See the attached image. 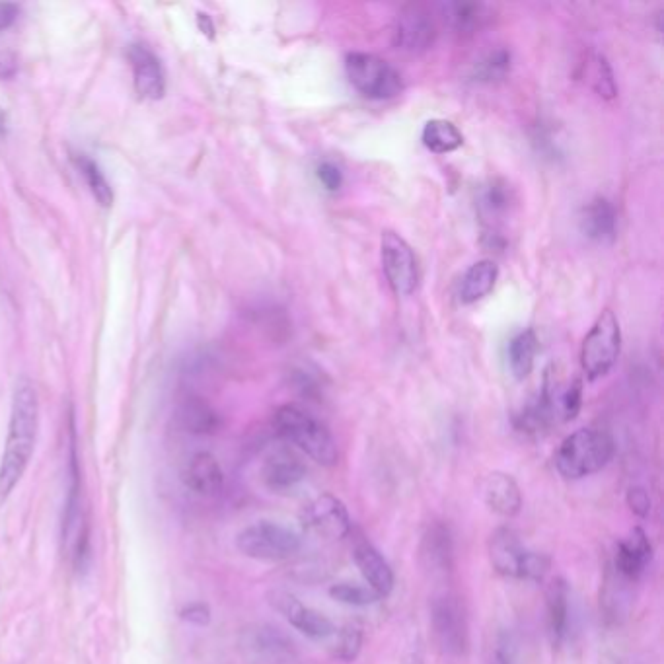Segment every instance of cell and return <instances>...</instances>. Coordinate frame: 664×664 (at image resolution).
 <instances>
[{
  "label": "cell",
  "instance_id": "18",
  "mask_svg": "<svg viewBox=\"0 0 664 664\" xmlns=\"http://www.w3.org/2000/svg\"><path fill=\"white\" fill-rule=\"evenodd\" d=\"M651 559L653 546L649 536L641 528H633L628 538L618 544L612 569L628 583H635L647 571Z\"/></svg>",
  "mask_w": 664,
  "mask_h": 664
},
{
  "label": "cell",
  "instance_id": "39",
  "mask_svg": "<svg viewBox=\"0 0 664 664\" xmlns=\"http://www.w3.org/2000/svg\"><path fill=\"white\" fill-rule=\"evenodd\" d=\"M489 664H511V657L507 655V651H505L503 647H499V649L495 651V655H493V659H491V663Z\"/></svg>",
  "mask_w": 664,
  "mask_h": 664
},
{
  "label": "cell",
  "instance_id": "11",
  "mask_svg": "<svg viewBox=\"0 0 664 664\" xmlns=\"http://www.w3.org/2000/svg\"><path fill=\"white\" fill-rule=\"evenodd\" d=\"M302 526L328 540H341L351 534L353 524L345 503L332 493H322L302 507Z\"/></svg>",
  "mask_w": 664,
  "mask_h": 664
},
{
  "label": "cell",
  "instance_id": "26",
  "mask_svg": "<svg viewBox=\"0 0 664 664\" xmlns=\"http://www.w3.org/2000/svg\"><path fill=\"white\" fill-rule=\"evenodd\" d=\"M421 141L435 154H448L464 145V135L452 121L431 119L423 127Z\"/></svg>",
  "mask_w": 664,
  "mask_h": 664
},
{
  "label": "cell",
  "instance_id": "30",
  "mask_svg": "<svg viewBox=\"0 0 664 664\" xmlns=\"http://www.w3.org/2000/svg\"><path fill=\"white\" fill-rule=\"evenodd\" d=\"M585 76H587V80H589L592 88L602 98L612 100L618 94L614 73H612V67L608 65L606 57H602V55H592V57H589V61L585 63Z\"/></svg>",
  "mask_w": 664,
  "mask_h": 664
},
{
  "label": "cell",
  "instance_id": "38",
  "mask_svg": "<svg viewBox=\"0 0 664 664\" xmlns=\"http://www.w3.org/2000/svg\"><path fill=\"white\" fill-rule=\"evenodd\" d=\"M16 71V63L10 55L0 53V76H12Z\"/></svg>",
  "mask_w": 664,
  "mask_h": 664
},
{
  "label": "cell",
  "instance_id": "20",
  "mask_svg": "<svg viewBox=\"0 0 664 664\" xmlns=\"http://www.w3.org/2000/svg\"><path fill=\"white\" fill-rule=\"evenodd\" d=\"M306 464L293 454L291 450H277L273 452L261 470V478L263 483L277 493L289 491L296 487L300 481L306 478Z\"/></svg>",
  "mask_w": 664,
  "mask_h": 664
},
{
  "label": "cell",
  "instance_id": "21",
  "mask_svg": "<svg viewBox=\"0 0 664 664\" xmlns=\"http://www.w3.org/2000/svg\"><path fill=\"white\" fill-rule=\"evenodd\" d=\"M184 481L193 493L201 497L219 495L224 487L219 460L211 452H197L185 466Z\"/></svg>",
  "mask_w": 664,
  "mask_h": 664
},
{
  "label": "cell",
  "instance_id": "32",
  "mask_svg": "<svg viewBox=\"0 0 664 664\" xmlns=\"http://www.w3.org/2000/svg\"><path fill=\"white\" fill-rule=\"evenodd\" d=\"M337 643L333 649V657L343 663H351L359 657L363 647V629L357 624H347L345 628L335 631Z\"/></svg>",
  "mask_w": 664,
  "mask_h": 664
},
{
  "label": "cell",
  "instance_id": "1",
  "mask_svg": "<svg viewBox=\"0 0 664 664\" xmlns=\"http://www.w3.org/2000/svg\"><path fill=\"white\" fill-rule=\"evenodd\" d=\"M37 427L39 400L36 388L30 380L22 378L14 390L8 435L0 460V505L10 497L30 466L36 448Z\"/></svg>",
  "mask_w": 664,
  "mask_h": 664
},
{
  "label": "cell",
  "instance_id": "12",
  "mask_svg": "<svg viewBox=\"0 0 664 664\" xmlns=\"http://www.w3.org/2000/svg\"><path fill=\"white\" fill-rule=\"evenodd\" d=\"M437 26L433 16L423 6H407L394 24V45L407 53H423L433 47Z\"/></svg>",
  "mask_w": 664,
  "mask_h": 664
},
{
  "label": "cell",
  "instance_id": "9",
  "mask_svg": "<svg viewBox=\"0 0 664 664\" xmlns=\"http://www.w3.org/2000/svg\"><path fill=\"white\" fill-rule=\"evenodd\" d=\"M431 626L446 657L458 659L468 649V620L454 594H441L431 604Z\"/></svg>",
  "mask_w": 664,
  "mask_h": 664
},
{
  "label": "cell",
  "instance_id": "13",
  "mask_svg": "<svg viewBox=\"0 0 664 664\" xmlns=\"http://www.w3.org/2000/svg\"><path fill=\"white\" fill-rule=\"evenodd\" d=\"M273 606L289 620L293 628L298 629L310 639H326L335 635V626L332 620L326 618L322 612L304 606L296 596L289 592H275L273 594Z\"/></svg>",
  "mask_w": 664,
  "mask_h": 664
},
{
  "label": "cell",
  "instance_id": "6",
  "mask_svg": "<svg viewBox=\"0 0 664 664\" xmlns=\"http://www.w3.org/2000/svg\"><path fill=\"white\" fill-rule=\"evenodd\" d=\"M345 73L353 88L370 100H392L404 90L402 74L372 53H349Z\"/></svg>",
  "mask_w": 664,
  "mask_h": 664
},
{
  "label": "cell",
  "instance_id": "29",
  "mask_svg": "<svg viewBox=\"0 0 664 664\" xmlns=\"http://www.w3.org/2000/svg\"><path fill=\"white\" fill-rule=\"evenodd\" d=\"M76 162V168L78 172L82 174V178L86 180V184L90 187L92 195L96 197V201L102 205V207H111L113 203V191H111V185L104 172L100 170V166L86 154H78L74 158Z\"/></svg>",
  "mask_w": 664,
  "mask_h": 664
},
{
  "label": "cell",
  "instance_id": "33",
  "mask_svg": "<svg viewBox=\"0 0 664 664\" xmlns=\"http://www.w3.org/2000/svg\"><path fill=\"white\" fill-rule=\"evenodd\" d=\"M330 596L341 604L355 606V608H365V606L374 604L376 600H380L374 592L370 591L369 587H361V585H353V583L333 585L330 589Z\"/></svg>",
  "mask_w": 664,
  "mask_h": 664
},
{
  "label": "cell",
  "instance_id": "37",
  "mask_svg": "<svg viewBox=\"0 0 664 664\" xmlns=\"http://www.w3.org/2000/svg\"><path fill=\"white\" fill-rule=\"evenodd\" d=\"M16 18H18V6L10 2H0V32L12 26Z\"/></svg>",
  "mask_w": 664,
  "mask_h": 664
},
{
  "label": "cell",
  "instance_id": "24",
  "mask_svg": "<svg viewBox=\"0 0 664 664\" xmlns=\"http://www.w3.org/2000/svg\"><path fill=\"white\" fill-rule=\"evenodd\" d=\"M444 22L458 36H474L489 22L491 12L481 2H450L443 6Z\"/></svg>",
  "mask_w": 664,
  "mask_h": 664
},
{
  "label": "cell",
  "instance_id": "36",
  "mask_svg": "<svg viewBox=\"0 0 664 664\" xmlns=\"http://www.w3.org/2000/svg\"><path fill=\"white\" fill-rule=\"evenodd\" d=\"M182 620L195 624V626H207L211 622V610L207 604H189L182 610Z\"/></svg>",
  "mask_w": 664,
  "mask_h": 664
},
{
  "label": "cell",
  "instance_id": "4",
  "mask_svg": "<svg viewBox=\"0 0 664 664\" xmlns=\"http://www.w3.org/2000/svg\"><path fill=\"white\" fill-rule=\"evenodd\" d=\"M495 573L518 581H542L550 571V557L530 552L511 528H497L487 544Z\"/></svg>",
  "mask_w": 664,
  "mask_h": 664
},
{
  "label": "cell",
  "instance_id": "16",
  "mask_svg": "<svg viewBox=\"0 0 664 664\" xmlns=\"http://www.w3.org/2000/svg\"><path fill=\"white\" fill-rule=\"evenodd\" d=\"M353 559L365 577L370 591L374 592L378 598H386L390 592L394 591V571L390 563L384 559L374 544L367 538H357L353 544Z\"/></svg>",
  "mask_w": 664,
  "mask_h": 664
},
{
  "label": "cell",
  "instance_id": "7",
  "mask_svg": "<svg viewBox=\"0 0 664 664\" xmlns=\"http://www.w3.org/2000/svg\"><path fill=\"white\" fill-rule=\"evenodd\" d=\"M236 548L240 554L259 561H285L298 554L300 538L283 524L259 520L236 536Z\"/></svg>",
  "mask_w": 664,
  "mask_h": 664
},
{
  "label": "cell",
  "instance_id": "19",
  "mask_svg": "<svg viewBox=\"0 0 664 664\" xmlns=\"http://www.w3.org/2000/svg\"><path fill=\"white\" fill-rule=\"evenodd\" d=\"M579 224L581 232L594 244H612L618 234V211L612 201L596 197L583 207Z\"/></svg>",
  "mask_w": 664,
  "mask_h": 664
},
{
  "label": "cell",
  "instance_id": "27",
  "mask_svg": "<svg viewBox=\"0 0 664 664\" xmlns=\"http://www.w3.org/2000/svg\"><path fill=\"white\" fill-rule=\"evenodd\" d=\"M509 365H511V372L515 374L518 380H524L526 376H530V372L534 369V361H536V353H538V337L532 330H524V332L517 333L511 341H509Z\"/></svg>",
  "mask_w": 664,
  "mask_h": 664
},
{
  "label": "cell",
  "instance_id": "31",
  "mask_svg": "<svg viewBox=\"0 0 664 664\" xmlns=\"http://www.w3.org/2000/svg\"><path fill=\"white\" fill-rule=\"evenodd\" d=\"M511 71V53L503 47L499 49H493L489 53H485L478 61L476 65V78L480 82H497V80H503L507 74Z\"/></svg>",
  "mask_w": 664,
  "mask_h": 664
},
{
  "label": "cell",
  "instance_id": "34",
  "mask_svg": "<svg viewBox=\"0 0 664 664\" xmlns=\"http://www.w3.org/2000/svg\"><path fill=\"white\" fill-rule=\"evenodd\" d=\"M628 507L633 515L645 518L651 513V497L643 487H631L628 491Z\"/></svg>",
  "mask_w": 664,
  "mask_h": 664
},
{
  "label": "cell",
  "instance_id": "22",
  "mask_svg": "<svg viewBox=\"0 0 664 664\" xmlns=\"http://www.w3.org/2000/svg\"><path fill=\"white\" fill-rule=\"evenodd\" d=\"M546 622L554 647H561L569 633V587L563 579H554L546 591Z\"/></svg>",
  "mask_w": 664,
  "mask_h": 664
},
{
  "label": "cell",
  "instance_id": "14",
  "mask_svg": "<svg viewBox=\"0 0 664 664\" xmlns=\"http://www.w3.org/2000/svg\"><path fill=\"white\" fill-rule=\"evenodd\" d=\"M129 61L133 69V82L135 90L141 98L147 100H160L166 94V73L160 63V59L154 55V51L143 45L133 43L129 47Z\"/></svg>",
  "mask_w": 664,
  "mask_h": 664
},
{
  "label": "cell",
  "instance_id": "35",
  "mask_svg": "<svg viewBox=\"0 0 664 664\" xmlns=\"http://www.w3.org/2000/svg\"><path fill=\"white\" fill-rule=\"evenodd\" d=\"M316 176L328 191H337L343 185V172L333 162H322L316 170Z\"/></svg>",
  "mask_w": 664,
  "mask_h": 664
},
{
  "label": "cell",
  "instance_id": "28",
  "mask_svg": "<svg viewBox=\"0 0 664 664\" xmlns=\"http://www.w3.org/2000/svg\"><path fill=\"white\" fill-rule=\"evenodd\" d=\"M513 201H515V197H513L511 185L503 180H493L481 189L478 205H480L483 217L501 219L511 211Z\"/></svg>",
  "mask_w": 664,
  "mask_h": 664
},
{
  "label": "cell",
  "instance_id": "8",
  "mask_svg": "<svg viewBox=\"0 0 664 664\" xmlns=\"http://www.w3.org/2000/svg\"><path fill=\"white\" fill-rule=\"evenodd\" d=\"M380 261L390 289L398 296H409L419 283V265L413 248L394 230L382 232Z\"/></svg>",
  "mask_w": 664,
  "mask_h": 664
},
{
  "label": "cell",
  "instance_id": "17",
  "mask_svg": "<svg viewBox=\"0 0 664 664\" xmlns=\"http://www.w3.org/2000/svg\"><path fill=\"white\" fill-rule=\"evenodd\" d=\"M480 495L487 509L503 518L517 517L522 493L517 480L505 472H491L480 481Z\"/></svg>",
  "mask_w": 664,
  "mask_h": 664
},
{
  "label": "cell",
  "instance_id": "5",
  "mask_svg": "<svg viewBox=\"0 0 664 664\" xmlns=\"http://www.w3.org/2000/svg\"><path fill=\"white\" fill-rule=\"evenodd\" d=\"M622 351V330L616 314L604 310L581 345V369L589 380H598L616 367Z\"/></svg>",
  "mask_w": 664,
  "mask_h": 664
},
{
  "label": "cell",
  "instance_id": "40",
  "mask_svg": "<svg viewBox=\"0 0 664 664\" xmlns=\"http://www.w3.org/2000/svg\"><path fill=\"white\" fill-rule=\"evenodd\" d=\"M6 131V113L0 108V135H4Z\"/></svg>",
  "mask_w": 664,
  "mask_h": 664
},
{
  "label": "cell",
  "instance_id": "15",
  "mask_svg": "<svg viewBox=\"0 0 664 664\" xmlns=\"http://www.w3.org/2000/svg\"><path fill=\"white\" fill-rule=\"evenodd\" d=\"M419 552L425 569L431 575H448L454 567V538L450 526L443 520L431 522L423 532Z\"/></svg>",
  "mask_w": 664,
  "mask_h": 664
},
{
  "label": "cell",
  "instance_id": "25",
  "mask_svg": "<svg viewBox=\"0 0 664 664\" xmlns=\"http://www.w3.org/2000/svg\"><path fill=\"white\" fill-rule=\"evenodd\" d=\"M178 421L193 435H211L221 427L219 413L201 398H185L178 409Z\"/></svg>",
  "mask_w": 664,
  "mask_h": 664
},
{
  "label": "cell",
  "instance_id": "10",
  "mask_svg": "<svg viewBox=\"0 0 664 664\" xmlns=\"http://www.w3.org/2000/svg\"><path fill=\"white\" fill-rule=\"evenodd\" d=\"M240 653L250 664H291L298 657L293 639L269 624L242 629Z\"/></svg>",
  "mask_w": 664,
  "mask_h": 664
},
{
  "label": "cell",
  "instance_id": "3",
  "mask_svg": "<svg viewBox=\"0 0 664 664\" xmlns=\"http://www.w3.org/2000/svg\"><path fill=\"white\" fill-rule=\"evenodd\" d=\"M614 439L600 429L571 433L555 452V468L565 480H583L600 472L614 458Z\"/></svg>",
  "mask_w": 664,
  "mask_h": 664
},
{
  "label": "cell",
  "instance_id": "2",
  "mask_svg": "<svg viewBox=\"0 0 664 664\" xmlns=\"http://www.w3.org/2000/svg\"><path fill=\"white\" fill-rule=\"evenodd\" d=\"M273 427L281 439L293 444L314 462L332 468L339 460L337 443L330 429L302 407L287 404L273 415Z\"/></svg>",
  "mask_w": 664,
  "mask_h": 664
},
{
  "label": "cell",
  "instance_id": "23",
  "mask_svg": "<svg viewBox=\"0 0 664 664\" xmlns=\"http://www.w3.org/2000/svg\"><path fill=\"white\" fill-rule=\"evenodd\" d=\"M499 279V267L491 259H481L466 269L458 285V298L462 304H474L489 295Z\"/></svg>",
  "mask_w": 664,
  "mask_h": 664
}]
</instances>
